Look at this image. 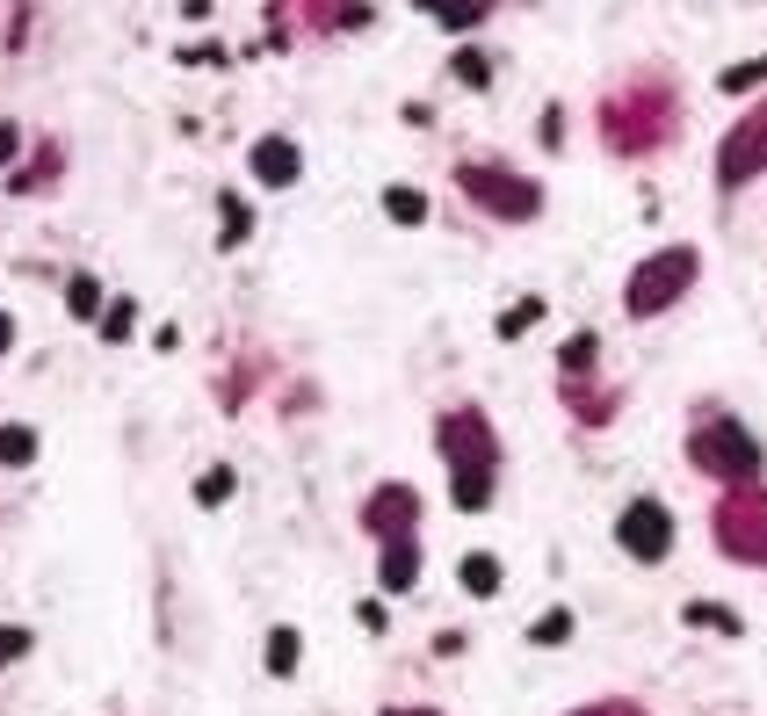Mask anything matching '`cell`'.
Here are the masks:
<instances>
[{
	"instance_id": "6da1fadb",
	"label": "cell",
	"mask_w": 767,
	"mask_h": 716,
	"mask_svg": "<svg viewBox=\"0 0 767 716\" xmlns=\"http://www.w3.org/2000/svg\"><path fill=\"white\" fill-rule=\"evenodd\" d=\"M666 543H673V528H666V507L637 500V507L623 514V550H630V557H666Z\"/></svg>"
},
{
	"instance_id": "7a4b0ae2",
	"label": "cell",
	"mask_w": 767,
	"mask_h": 716,
	"mask_svg": "<svg viewBox=\"0 0 767 716\" xmlns=\"http://www.w3.org/2000/svg\"><path fill=\"white\" fill-rule=\"evenodd\" d=\"M695 456L710 463V471H739V478H746L753 463H760V449L746 442L739 427H717V434H702V442H695Z\"/></svg>"
},
{
	"instance_id": "3957f363",
	"label": "cell",
	"mask_w": 767,
	"mask_h": 716,
	"mask_svg": "<svg viewBox=\"0 0 767 716\" xmlns=\"http://www.w3.org/2000/svg\"><path fill=\"white\" fill-rule=\"evenodd\" d=\"M688 268H695L688 254H666V261H652V268L637 275V290H630V311H659V304L673 297V283H681Z\"/></svg>"
},
{
	"instance_id": "277c9868",
	"label": "cell",
	"mask_w": 767,
	"mask_h": 716,
	"mask_svg": "<svg viewBox=\"0 0 767 716\" xmlns=\"http://www.w3.org/2000/svg\"><path fill=\"white\" fill-rule=\"evenodd\" d=\"M760 152H767V123H746V131H739V138H731V145H724V160H717V174H724V181H746V174H753V160H760Z\"/></svg>"
},
{
	"instance_id": "5b68a950",
	"label": "cell",
	"mask_w": 767,
	"mask_h": 716,
	"mask_svg": "<svg viewBox=\"0 0 767 716\" xmlns=\"http://www.w3.org/2000/svg\"><path fill=\"white\" fill-rule=\"evenodd\" d=\"M493 500V471H485V456H464L456 463V507H485Z\"/></svg>"
},
{
	"instance_id": "8992f818",
	"label": "cell",
	"mask_w": 767,
	"mask_h": 716,
	"mask_svg": "<svg viewBox=\"0 0 767 716\" xmlns=\"http://www.w3.org/2000/svg\"><path fill=\"white\" fill-rule=\"evenodd\" d=\"M254 167H261V181L283 189V181H297V152H290L283 138H268V145H254Z\"/></svg>"
},
{
	"instance_id": "52a82bcc",
	"label": "cell",
	"mask_w": 767,
	"mask_h": 716,
	"mask_svg": "<svg viewBox=\"0 0 767 716\" xmlns=\"http://www.w3.org/2000/svg\"><path fill=\"white\" fill-rule=\"evenodd\" d=\"M471 189H478V203H500V210H529V189H507V181H493V174H471Z\"/></svg>"
},
{
	"instance_id": "ba28073f",
	"label": "cell",
	"mask_w": 767,
	"mask_h": 716,
	"mask_svg": "<svg viewBox=\"0 0 767 716\" xmlns=\"http://www.w3.org/2000/svg\"><path fill=\"white\" fill-rule=\"evenodd\" d=\"M29 456H37V434H29V427H0V463H8V471H22Z\"/></svg>"
},
{
	"instance_id": "9c48e42d",
	"label": "cell",
	"mask_w": 767,
	"mask_h": 716,
	"mask_svg": "<svg viewBox=\"0 0 767 716\" xmlns=\"http://www.w3.org/2000/svg\"><path fill=\"white\" fill-rule=\"evenodd\" d=\"M384 586H391V594H406V586H413V550H406V543H391V557H384Z\"/></svg>"
},
{
	"instance_id": "30bf717a",
	"label": "cell",
	"mask_w": 767,
	"mask_h": 716,
	"mask_svg": "<svg viewBox=\"0 0 767 716\" xmlns=\"http://www.w3.org/2000/svg\"><path fill=\"white\" fill-rule=\"evenodd\" d=\"M464 586L471 594H500V565L493 557H464Z\"/></svg>"
},
{
	"instance_id": "8fae6325",
	"label": "cell",
	"mask_w": 767,
	"mask_h": 716,
	"mask_svg": "<svg viewBox=\"0 0 767 716\" xmlns=\"http://www.w3.org/2000/svg\"><path fill=\"white\" fill-rule=\"evenodd\" d=\"M420 8H435L442 22H456V29H464V22H478V15H485V0H420Z\"/></svg>"
},
{
	"instance_id": "7c38bea8",
	"label": "cell",
	"mask_w": 767,
	"mask_h": 716,
	"mask_svg": "<svg viewBox=\"0 0 767 716\" xmlns=\"http://www.w3.org/2000/svg\"><path fill=\"white\" fill-rule=\"evenodd\" d=\"M688 622H695V630H724V637L739 630V615H731V608H710V601H695V608H688Z\"/></svg>"
},
{
	"instance_id": "4fadbf2b",
	"label": "cell",
	"mask_w": 767,
	"mask_h": 716,
	"mask_svg": "<svg viewBox=\"0 0 767 716\" xmlns=\"http://www.w3.org/2000/svg\"><path fill=\"white\" fill-rule=\"evenodd\" d=\"M565 630H572V615H565V608L536 615V644H565Z\"/></svg>"
},
{
	"instance_id": "5bb4252c",
	"label": "cell",
	"mask_w": 767,
	"mask_h": 716,
	"mask_svg": "<svg viewBox=\"0 0 767 716\" xmlns=\"http://www.w3.org/2000/svg\"><path fill=\"white\" fill-rule=\"evenodd\" d=\"M268 666H275V673H290V666H297V630H275V644H268Z\"/></svg>"
},
{
	"instance_id": "9a60e30c",
	"label": "cell",
	"mask_w": 767,
	"mask_h": 716,
	"mask_svg": "<svg viewBox=\"0 0 767 716\" xmlns=\"http://www.w3.org/2000/svg\"><path fill=\"white\" fill-rule=\"evenodd\" d=\"M391 217H398V225H420V217H427V203H420L413 189H391Z\"/></svg>"
},
{
	"instance_id": "2e32d148",
	"label": "cell",
	"mask_w": 767,
	"mask_h": 716,
	"mask_svg": "<svg viewBox=\"0 0 767 716\" xmlns=\"http://www.w3.org/2000/svg\"><path fill=\"white\" fill-rule=\"evenodd\" d=\"M66 304H73V319H95V311H102V290H95V283H73Z\"/></svg>"
},
{
	"instance_id": "e0dca14e",
	"label": "cell",
	"mask_w": 767,
	"mask_h": 716,
	"mask_svg": "<svg viewBox=\"0 0 767 716\" xmlns=\"http://www.w3.org/2000/svg\"><path fill=\"white\" fill-rule=\"evenodd\" d=\"M239 239H247V203L225 196V246H239Z\"/></svg>"
},
{
	"instance_id": "ac0fdd59",
	"label": "cell",
	"mask_w": 767,
	"mask_h": 716,
	"mask_svg": "<svg viewBox=\"0 0 767 716\" xmlns=\"http://www.w3.org/2000/svg\"><path fill=\"white\" fill-rule=\"evenodd\" d=\"M485 73H493V66H485L478 51H464V58H456V80H464V87H485Z\"/></svg>"
},
{
	"instance_id": "d6986e66",
	"label": "cell",
	"mask_w": 767,
	"mask_h": 716,
	"mask_svg": "<svg viewBox=\"0 0 767 716\" xmlns=\"http://www.w3.org/2000/svg\"><path fill=\"white\" fill-rule=\"evenodd\" d=\"M760 80H767V58H753V66H739V73H724L731 95H739V87H760Z\"/></svg>"
},
{
	"instance_id": "ffe728a7",
	"label": "cell",
	"mask_w": 767,
	"mask_h": 716,
	"mask_svg": "<svg viewBox=\"0 0 767 716\" xmlns=\"http://www.w3.org/2000/svg\"><path fill=\"white\" fill-rule=\"evenodd\" d=\"M22 651H29V637H22V630H0V666L22 659Z\"/></svg>"
},
{
	"instance_id": "44dd1931",
	"label": "cell",
	"mask_w": 767,
	"mask_h": 716,
	"mask_svg": "<svg viewBox=\"0 0 767 716\" xmlns=\"http://www.w3.org/2000/svg\"><path fill=\"white\" fill-rule=\"evenodd\" d=\"M536 311H543V297H529V304H514V311H507V333H521V326H529V319H536Z\"/></svg>"
},
{
	"instance_id": "7402d4cb",
	"label": "cell",
	"mask_w": 767,
	"mask_h": 716,
	"mask_svg": "<svg viewBox=\"0 0 767 716\" xmlns=\"http://www.w3.org/2000/svg\"><path fill=\"white\" fill-rule=\"evenodd\" d=\"M8 340H15V333H8V319H0V348H8Z\"/></svg>"
}]
</instances>
